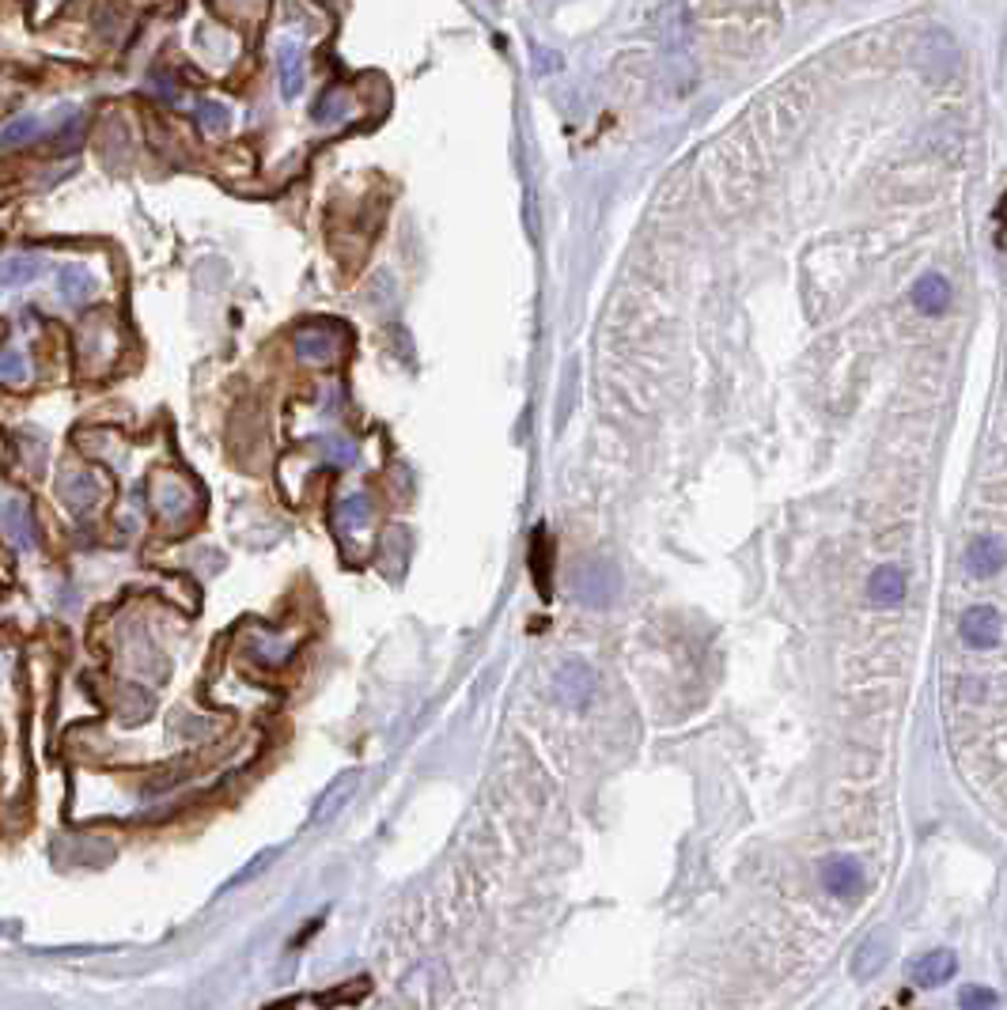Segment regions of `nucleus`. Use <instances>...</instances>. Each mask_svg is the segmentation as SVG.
<instances>
[{
  "label": "nucleus",
  "mask_w": 1007,
  "mask_h": 1010,
  "mask_svg": "<svg viewBox=\"0 0 1007 1010\" xmlns=\"http://www.w3.org/2000/svg\"><path fill=\"white\" fill-rule=\"evenodd\" d=\"M0 375H4V383L8 386H23L30 379V368H27V360H23L20 353H15L12 345L4 348V360H0Z\"/></svg>",
  "instance_id": "nucleus-22"
},
{
  "label": "nucleus",
  "mask_w": 1007,
  "mask_h": 1010,
  "mask_svg": "<svg viewBox=\"0 0 1007 1010\" xmlns=\"http://www.w3.org/2000/svg\"><path fill=\"white\" fill-rule=\"evenodd\" d=\"M614 587H617L614 568L602 564V561H594L580 571V587H576V591H580V599L588 602V606H602V602L614 599Z\"/></svg>",
  "instance_id": "nucleus-9"
},
{
  "label": "nucleus",
  "mask_w": 1007,
  "mask_h": 1010,
  "mask_svg": "<svg viewBox=\"0 0 1007 1010\" xmlns=\"http://www.w3.org/2000/svg\"><path fill=\"white\" fill-rule=\"evenodd\" d=\"M996 991L993 988H981V984H966L962 991H958V1007L962 1010H996Z\"/></svg>",
  "instance_id": "nucleus-21"
},
{
  "label": "nucleus",
  "mask_w": 1007,
  "mask_h": 1010,
  "mask_svg": "<svg viewBox=\"0 0 1007 1010\" xmlns=\"http://www.w3.org/2000/svg\"><path fill=\"white\" fill-rule=\"evenodd\" d=\"M958 636H962L966 648H978V651H988L1000 643L1004 636V617L996 614L993 606H973L962 614V621H958Z\"/></svg>",
  "instance_id": "nucleus-2"
},
{
  "label": "nucleus",
  "mask_w": 1007,
  "mask_h": 1010,
  "mask_svg": "<svg viewBox=\"0 0 1007 1010\" xmlns=\"http://www.w3.org/2000/svg\"><path fill=\"white\" fill-rule=\"evenodd\" d=\"M371 522V500L368 496H348L345 504L337 507V527L341 530H360V527H368Z\"/></svg>",
  "instance_id": "nucleus-16"
},
{
  "label": "nucleus",
  "mask_w": 1007,
  "mask_h": 1010,
  "mask_svg": "<svg viewBox=\"0 0 1007 1010\" xmlns=\"http://www.w3.org/2000/svg\"><path fill=\"white\" fill-rule=\"evenodd\" d=\"M81 130H84V122H81V118H73V122L65 125V133L58 137V148H76V140H81Z\"/></svg>",
  "instance_id": "nucleus-28"
},
{
  "label": "nucleus",
  "mask_w": 1007,
  "mask_h": 1010,
  "mask_svg": "<svg viewBox=\"0 0 1007 1010\" xmlns=\"http://www.w3.org/2000/svg\"><path fill=\"white\" fill-rule=\"evenodd\" d=\"M822 886H826L834 897H856L863 889L860 863L848 859V855H830L826 863H822Z\"/></svg>",
  "instance_id": "nucleus-4"
},
{
  "label": "nucleus",
  "mask_w": 1007,
  "mask_h": 1010,
  "mask_svg": "<svg viewBox=\"0 0 1007 1010\" xmlns=\"http://www.w3.org/2000/svg\"><path fill=\"white\" fill-rule=\"evenodd\" d=\"M197 118H201V125L209 133H220V130H228V107H220V102H201L197 107Z\"/></svg>",
  "instance_id": "nucleus-24"
},
{
  "label": "nucleus",
  "mask_w": 1007,
  "mask_h": 1010,
  "mask_svg": "<svg viewBox=\"0 0 1007 1010\" xmlns=\"http://www.w3.org/2000/svg\"><path fill=\"white\" fill-rule=\"evenodd\" d=\"M958 969L955 953L950 950H928L924 958H917L913 965H909V976H913L921 988H940L943 981H950Z\"/></svg>",
  "instance_id": "nucleus-8"
},
{
  "label": "nucleus",
  "mask_w": 1007,
  "mask_h": 1010,
  "mask_svg": "<svg viewBox=\"0 0 1007 1010\" xmlns=\"http://www.w3.org/2000/svg\"><path fill=\"white\" fill-rule=\"evenodd\" d=\"M996 246L1007 250V194L1000 197V205H996Z\"/></svg>",
  "instance_id": "nucleus-27"
},
{
  "label": "nucleus",
  "mask_w": 1007,
  "mask_h": 1010,
  "mask_svg": "<svg viewBox=\"0 0 1007 1010\" xmlns=\"http://www.w3.org/2000/svg\"><path fill=\"white\" fill-rule=\"evenodd\" d=\"M38 276V258H27V254H12L4 258V288H15L23 281H35Z\"/></svg>",
  "instance_id": "nucleus-18"
},
{
  "label": "nucleus",
  "mask_w": 1007,
  "mask_h": 1010,
  "mask_svg": "<svg viewBox=\"0 0 1007 1010\" xmlns=\"http://www.w3.org/2000/svg\"><path fill=\"white\" fill-rule=\"evenodd\" d=\"M868 594H871V602H875V606H898V602L906 599V576H901V568H894V564H883V568L871 571Z\"/></svg>",
  "instance_id": "nucleus-10"
},
{
  "label": "nucleus",
  "mask_w": 1007,
  "mask_h": 1010,
  "mask_svg": "<svg viewBox=\"0 0 1007 1010\" xmlns=\"http://www.w3.org/2000/svg\"><path fill=\"white\" fill-rule=\"evenodd\" d=\"M58 292L69 304H87V296L95 292V276L81 266H69V269H61V276H58Z\"/></svg>",
  "instance_id": "nucleus-15"
},
{
  "label": "nucleus",
  "mask_w": 1007,
  "mask_h": 1010,
  "mask_svg": "<svg viewBox=\"0 0 1007 1010\" xmlns=\"http://www.w3.org/2000/svg\"><path fill=\"white\" fill-rule=\"evenodd\" d=\"M273 859H277V852H261V855H254V863H247V866H243V871L235 874L232 882H228V889H235V886H247V882L254 878V874H261V871H266V866L273 863Z\"/></svg>",
  "instance_id": "nucleus-25"
},
{
  "label": "nucleus",
  "mask_w": 1007,
  "mask_h": 1010,
  "mask_svg": "<svg viewBox=\"0 0 1007 1010\" xmlns=\"http://www.w3.org/2000/svg\"><path fill=\"white\" fill-rule=\"evenodd\" d=\"M535 576H538V591H550V549H545V530L535 534Z\"/></svg>",
  "instance_id": "nucleus-23"
},
{
  "label": "nucleus",
  "mask_w": 1007,
  "mask_h": 1010,
  "mask_svg": "<svg viewBox=\"0 0 1007 1010\" xmlns=\"http://www.w3.org/2000/svg\"><path fill=\"white\" fill-rule=\"evenodd\" d=\"M1004 561H1007V553H1004L1000 538L981 534V538H973L970 549H966V568H970V576H978V579H993L996 571L1004 568Z\"/></svg>",
  "instance_id": "nucleus-5"
},
{
  "label": "nucleus",
  "mask_w": 1007,
  "mask_h": 1010,
  "mask_svg": "<svg viewBox=\"0 0 1007 1010\" xmlns=\"http://www.w3.org/2000/svg\"><path fill=\"white\" fill-rule=\"evenodd\" d=\"M4 527L15 542H30V538H35V530H30V507L20 504V500H8L4 504Z\"/></svg>",
  "instance_id": "nucleus-17"
},
{
  "label": "nucleus",
  "mask_w": 1007,
  "mask_h": 1010,
  "mask_svg": "<svg viewBox=\"0 0 1007 1010\" xmlns=\"http://www.w3.org/2000/svg\"><path fill=\"white\" fill-rule=\"evenodd\" d=\"M99 481L87 473H69L65 484H61V496H65V504L73 507V512H87V507L99 500Z\"/></svg>",
  "instance_id": "nucleus-13"
},
{
  "label": "nucleus",
  "mask_w": 1007,
  "mask_h": 1010,
  "mask_svg": "<svg viewBox=\"0 0 1007 1010\" xmlns=\"http://www.w3.org/2000/svg\"><path fill=\"white\" fill-rule=\"evenodd\" d=\"M38 133H42V125H38L35 118H15V122L4 125L0 140H4V148H20V145H27V140H35Z\"/></svg>",
  "instance_id": "nucleus-19"
},
{
  "label": "nucleus",
  "mask_w": 1007,
  "mask_h": 1010,
  "mask_svg": "<svg viewBox=\"0 0 1007 1010\" xmlns=\"http://www.w3.org/2000/svg\"><path fill=\"white\" fill-rule=\"evenodd\" d=\"M594 693V670L584 663H565L557 674V697L573 707H584Z\"/></svg>",
  "instance_id": "nucleus-6"
},
{
  "label": "nucleus",
  "mask_w": 1007,
  "mask_h": 1010,
  "mask_svg": "<svg viewBox=\"0 0 1007 1010\" xmlns=\"http://www.w3.org/2000/svg\"><path fill=\"white\" fill-rule=\"evenodd\" d=\"M348 107H353V102H348V95L341 91V87H334V91H327L319 99V107H315V118H319V122H341V118L348 114Z\"/></svg>",
  "instance_id": "nucleus-20"
},
{
  "label": "nucleus",
  "mask_w": 1007,
  "mask_h": 1010,
  "mask_svg": "<svg viewBox=\"0 0 1007 1010\" xmlns=\"http://www.w3.org/2000/svg\"><path fill=\"white\" fill-rule=\"evenodd\" d=\"M348 348V337L341 325H304L296 333V353L307 364H337Z\"/></svg>",
  "instance_id": "nucleus-1"
},
{
  "label": "nucleus",
  "mask_w": 1007,
  "mask_h": 1010,
  "mask_svg": "<svg viewBox=\"0 0 1007 1010\" xmlns=\"http://www.w3.org/2000/svg\"><path fill=\"white\" fill-rule=\"evenodd\" d=\"M152 500H156V512H160L163 519H179V515H189L197 507V492L189 489V484L182 481L179 473H160V477H156Z\"/></svg>",
  "instance_id": "nucleus-3"
},
{
  "label": "nucleus",
  "mask_w": 1007,
  "mask_h": 1010,
  "mask_svg": "<svg viewBox=\"0 0 1007 1010\" xmlns=\"http://www.w3.org/2000/svg\"><path fill=\"white\" fill-rule=\"evenodd\" d=\"M277 69H281L284 99H296V95L304 91V53L292 42H281V50H277Z\"/></svg>",
  "instance_id": "nucleus-11"
},
{
  "label": "nucleus",
  "mask_w": 1007,
  "mask_h": 1010,
  "mask_svg": "<svg viewBox=\"0 0 1007 1010\" xmlns=\"http://www.w3.org/2000/svg\"><path fill=\"white\" fill-rule=\"evenodd\" d=\"M909 296H913V307L921 315L940 318L950 307V284L943 281L940 273H924V276H917V284H913Z\"/></svg>",
  "instance_id": "nucleus-7"
},
{
  "label": "nucleus",
  "mask_w": 1007,
  "mask_h": 1010,
  "mask_svg": "<svg viewBox=\"0 0 1007 1010\" xmlns=\"http://www.w3.org/2000/svg\"><path fill=\"white\" fill-rule=\"evenodd\" d=\"M327 455L334 458L337 466H348L356 458V447L348 440H327Z\"/></svg>",
  "instance_id": "nucleus-26"
},
{
  "label": "nucleus",
  "mask_w": 1007,
  "mask_h": 1010,
  "mask_svg": "<svg viewBox=\"0 0 1007 1010\" xmlns=\"http://www.w3.org/2000/svg\"><path fill=\"white\" fill-rule=\"evenodd\" d=\"M356 784H360V773H345L341 779H334V787H330V791L322 795V802H319V806H315L311 822L319 825V822H327V817H334L337 810H341V802H345L348 795L356 791Z\"/></svg>",
  "instance_id": "nucleus-14"
},
{
  "label": "nucleus",
  "mask_w": 1007,
  "mask_h": 1010,
  "mask_svg": "<svg viewBox=\"0 0 1007 1010\" xmlns=\"http://www.w3.org/2000/svg\"><path fill=\"white\" fill-rule=\"evenodd\" d=\"M883 965H886V943L879 935L863 938L860 950L852 953V976L856 981H871Z\"/></svg>",
  "instance_id": "nucleus-12"
}]
</instances>
